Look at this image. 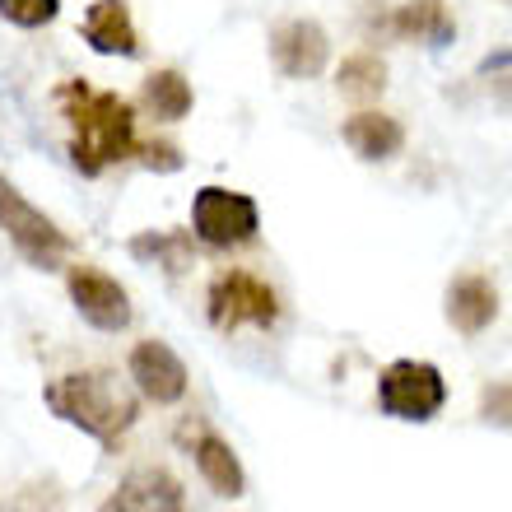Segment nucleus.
<instances>
[{"label":"nucleus","mask_w":512,"mask_h":512,"mask_svg":"<svg viewBox=\"0 0 512 512\" xmlns=\"http://www.w3.org/2000/svg\"><path fill=\"white\" fill-rule=\"evenodd\" d=\"M131 382L135 391L154 405H177L187 396V364L173 354V345L163 340H140L131 350Z\"/></svg>","instance_id":"9b49d317"},{"label":"nucleus","mask_w":512,"mask_h":512,"mask_svg":"<svg viewBox=\"0 0 512 512\" xmlns=\"http://www.w3.org/2000/svg\"><path fill=\"white\" fill-rule=\"evenodd\" d=\"M387 84H391V66H387V56L373 52V47H359V52H350L336 66V89L354 108H373L387 94Z\"/></svg>","instance_id":"dca6fc26"},{"label":"nucleus","mask_w":512,"mask_h":512,"mask_svg":"<svg viewBox=\"0 0 512 512\" xmlns=\"http://www.w3.org/2000/svg\"><path fill=\"white\" fill-rule=\"evenodd\" d=\"M66 294L75 303V312L98 331H126L131 326V294H126V284L112 280L108 270L84 266V261L66 266Z\"/></svg>","instance_id":"6e6552de"},{"label":"nucleus","mask_w":512,"mask_h":512,"mask_svg":"<svg viewBox=\"0 0 512 512\" xmlns=\"http://www.w3.org/2000/svg\"><path fill=\"white\" fill-rule=\"evenodd\" d=\"M205 312L215 331H238V326H275L280 322V294L252 270H219L205 289Z\"/></svg>","instance_id":"39448f33"},{"label":"nucleus","mask_w":512,"mask_h":512,"mask_svg":"<svg viewBox=\"0 0 512 512\" xmlns=\"http://www.w3.org/2000/svg\"><path fill=\"white\" fill-rule=\"evenodd\" d=\"M131 256L135 261H149V266H163L173 270V275H182V270L191 266V233L182 229H145L131 238Z\"/></svg>","instance_id":"a211bd4d"},{"label":"nucleus","mask_w":512,"mask_h":512,"mask_svg":"<svg viewBox=\"0 0 512 512\" xmlns=\"http://www.w3.org/2000/svg\"><path fill=\"white\" fill-rule=\"evenodd\" d=\"M98 512H187V489L163 466H135L98 503Z\"/></svg>","instance_id":"9d476101"},{"label":"nucleus","mask_w":512,"mask_h":512,"mask_svg":"<svg viewBox=\"0 0 512 512\" xmlns=\"http://www.w3.org/2000/svg\"><path fill=\"white\" fill-rule=\"evenodd\" d=\"M191 233L196 243L215 247V252H233V247L256 243L261 233V210L247 191L229 187H201L191 201Z\"/></svg>","instance_id":"423d86ee"},{"label":"nucleus","mask_w":512,"mask_h":512,"mask_svg":"<svg viewBox=\"0 0 512 512\" xmlns=\"http://www.w3.org/2000/svg\"><path fill=\"white\" fill-rule=\"evenodd\" d=\"M42 401L56 419L75 424L80 433L98 438L103 447H117L140 419V396L126 387L112 368H80L66 378L47 382Z\"/></svg>","instance_id":"f03ea898"},{"label":"nucleus","mask_w":512,"mask_h":512,"mask_svg":"<svg viewBox=\"0 0 512 512\" xmlns=\"http://www.w3.org/2000/svg\"><path fill=\"white\" fill-rule=\"evenodd\" d=\"M391 42H410V47H429V52L452 47L457 42L452 0H401V5H391Z\"/></svg>","instance_id":"ddd939ff"},{"label":"nucleus","mask_w":512,"mask_h":512,"mask_svg":"<svg viewBox=\"0 0 512 512\" xmlns=\"http://www.w3.org/2000/svg\"><path fill=\"white\" fill-rule=\"evenodd\" d=\"M359 28L368 42H391V0H364L359 5Z\"/></svg>","instance_id":"4be33fe9"},{"label":"nucleus","mask_w":512,"mask_h":512,"mask_svg":"<svg viewBox=\"0 0 512 512\" xmlns=\"http://www.w3.org/2000/svg\"><path fill=\"white\" fill-rule=\"evenodd\" d=\"M140 108L154 117V122H187L191 108H196V89L177 66H159L140 80Z\"/></svg>","instance_id":"f3484780"},{"label":"nucleus","mask_w":512,"mask_h":512,"mask_svg":"<svg viewBox=\"0 0 512 512\" xmlns=\"http://www.w3.org/2000/svg\"><path fill=\"white\" fill-rule=\"evenodd\" d=\"M61 0H0V19L14 28H47L56 24Z\"/></svg>","instance_id":"6ab92c4d"},{"label":"nucleus","mask_w":512,"mask_h":512,"mask_svg":"<svg viewBox=\"0 0 512 512\" xmlns=\"http://www.w3.org/2000/svg\"><path fill=\"white\" fill-rule=\"evenodd\" d=\"M56 103L70 122V163L84 177H103L108 168L135 159V108L112 89H94L89 80H66Z\"/></svg>","instance_id":"f257e3e1"},{"label":"nucleus","mask_w":512,"mask_h":512,"mask_svg":"<svg viewBox=\"0 0 512 512\" xmlns=\"http://www.w3.org/2000/svg\"><path fill=\"white\" fill-rule=\"evenodd\" d=\"M84 42H89V52L98 56H140V28H135V14L126 0H94L89 10H84V24H80Z\"/></svg>","instance_id":"2eb2a0df"},{"label":"nucleus","mask_w":512,"mask_h":512,"mask_svg":"<svg viewBox=\"0 0 512 512\" xmlns=\"http://www.w3.org/2000/svg\"><path fill=\"white\" fill-rule=\"evenodd\" d=\"M447 326L457 331V336L475 340L485 336L489 326L499 322V284L480 275V270H466L457 280L447 284Z\"/></svg>","instance_id":"f8f14e48"},{"label":"nucleus","mask_w":512,"mask_h":512,"mask_svg":"<svg viewBox=\"0 0 512 512\" xmlns=\"http://www.w3.org/2000/svg\"><path fill=\"white\" fill-rule=\"evenodd\" d=\"M340 140L354 159L364 163H391L405 149V126L387 108H359L340 122Z\"/></svg>","instance_id":"4468645a"},{"label":"nucleus","mask_w":512,"mask_h":512,"mask_svg":"<svg viewBox=\"0 0 512 512\" xmlns=\"http://www.w3.org/2000/svg\"><path fill=\"white\" fill-rule=\"evenodd\" d=\"M177 443L191 452L201 480L215 489L219 499H243L247 494V471H243V461H238V452L229 447V438H219L215 429H205L201 419H191V424L177 429Z\"/></svg>","instance_id":"1a4fd4ad"},{"label":"nucleus","mask_w":512,"mask_h":512,"mask_svg":"<svg viewBox=\"0 0 512 512\" xmlns=\"http://www.w3.org/2000/svg\"><path fill=\"white\" fill-rule=\"evenodd\" d=\"M270 66L284 80H317L331 66V33L312 14H289L270 28Z\"/></svg>","instance_id":"0eeeda50"},{"label":"nucleus","mask_w":512,"mask_h":512,"mask_svg":"<svg viewBox=\"0 0 512 512\" xmlns=\"http://www.w3.org/2000/svg\"><path fill=\"white\" fill-rule=\"evenodd\" d=\"M447 405V378L429 359H396L378 373V410L401 424H429Z\"/></svg>","instance_id":"20e7f679"},{"label":"nucleus","mask_w":512,"mask_h":512,"mask_svg":"<svg viewBox=\"0 0 512 512\" xmlns=\"http://www.w3.org/2000/svg\"><path fill=\"white\" fill-rule=\"evenodd\" d=\"M56 508H61V489H56V480L28 485L24 499H19V512H56Z\"/></svg>","instance_id":"5701e85b"},{"label":"nucleus","mask_w":512,"mask_h":512,"mask_svg":"<svg viewBox=\"0 0 512 512\" xmlns=\"http://www.w3.org/2000/svg\"><path fill=\"white\" fill-rule=\"evenodd\" d=\"M135 159L145 163L149 173H177L182 168V145H173V140H145V145H135Z\"/></svg>","instance_id":"412c9836"},{"label":"nucleus","mask_w":512,"mask_h":512,"mask_svg":"<svg viewBox=\"0 0 512 512\" xmlns=\"http://www.w3.org/2000/svg\"><path fill=\"white\" fill-rule=\"evenodd\" d=\"M0 233L14 243V252L38 270H61L75 256V238H70L52 215H42L10 177L0 173Z\"/></svg>","instance_id":"7ed1b4c3"},{"label":"nucleus","mask_w":512,"mask_h":512,"mask_svg":"<svg viewBox=\"0 0 512 512\" xmlns=\"http://www.w3.org/2000/svg\"><path fill=\"white\" fill-rule=\"evenodd\" d=\"M480 419L494 424V429H512V378L489 382L480 391Z\"/></svg>","instance_id":"aec40b11"}]
</instances>
